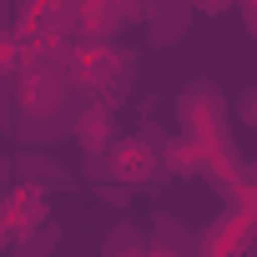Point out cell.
<instances>
[{
	"label": "cell",
	"mask_w": 257,
	"mask_h": 257,
	"mask_svg": "<svg viewBox=\"0 0 257 257\" xmlns=\"http://www.w3.org/2000/svg\"><path fill=\"white\" fill-rule=\"evenodd\" d=\"M121 26H132V0H81V31H86V41H106Z\"/></svg>",
	"instance_id": "cell-4"
},
{
	"label": "cell",
	"mask_w": 257,
	"mask_h": 257,
	"mask_svg": "<svg viewBox=\"0 0 257 257\" xmlns=\"http://www.w3.org/2000/svg\"><path fill=\"white\" fill-rule=\"evenodd\" d=\"M106 167H111V177H116V182L142 187V182H152V172H157V152H152L147 142H137V137H126V142H116V147H111Z\"/></svg>",
	"instance_id": "cell-3"
},
{
	"label": "cell",
	"mask_w": 257,
	"mask_h": 257,
	"mask_svg": "<svg viewBox=\"0 0 257 257\" xmlns=\"http://www.w3.org/2000/svg\"><path fill=\"white\" fill-rule=\"evenodd\" d=\"M106 257H152L142 242H132V237H121V242H106Z\"/></svg>",
	"instance_id": "cell-6"
},
{
	"label": "cell",
	"mask_w": 257,
	"mask_h": 257,
	"mask_svg": "<svg viewBox=\"0 0 257 257\" xmlns=\"http://www.w3.org/2000/svg\"><path fill=\"white\" fill-rule=\"evenodd\" d=\"M106 132H111V106H96V111H86V116L76 121V137H81L91 152L111 147V142H106Z\"/></svg>",
	"instance_id": "cell-5"
},
{
	"label": "cell",
	"mask_w": 257,
	"mask_h": 257,
	"mask_svg": "<svg viewBox=\"0 0 257 257\" xmlns=\"http://www.w3.org/2000/svg\"><path fill=\"white\" fill-rule=\"evenodd\" d=\"M16 106H21V116L36 126V132H56V126L71 116V86L51 66H26L21 81H16Z\"/></svg>",
	"instance_id": "cell-1"
},
{
	"label": "cell",
	"mask_w": 257,
	"mask_h": 257,
	"mask_svg": "<svg viewBox=\"0 0 257 257\" xmlns=\"http://www.w3.org/2000/svg\"><path fill=\"white\" fill-rule=\"evenodd\" d=\"M116 71H126V56L111 51L106 41H86V46H76V51L66 56V66H61L66 86H101V81L116 76Z\"/></svg>",
	"instance_id": "cell-2"
},
{
	"label": "cell",
	"mask_w": 257,
	"mask_h": 257,
	"mask_svg": "<svg viewBox=\"0 0 257 257\" xmlns=\"http://www.w3.org/2000/svg\"><path fill=\"white\" fill-rule=\"evenodd\" d=\"M187 11H202V16H227L232 0H187Z\"/></svg>",
	"instance_id": "cell-7"
},
{
	"label": "cell",
	"mask_w": 257,
	"mask_h": 257,
	"mask_svg": "<svg viewBox=\"0 0 257 257\" xmlns=\"http://www.w3.org/2000/svg\"><path fill=\"white\" fill-rule=\"evenodd\" d=\"M242 121H247V126H257V86H247V91H242Z\"/></svg>",
	"instance_id": "cell-8"
}]
</instances>
